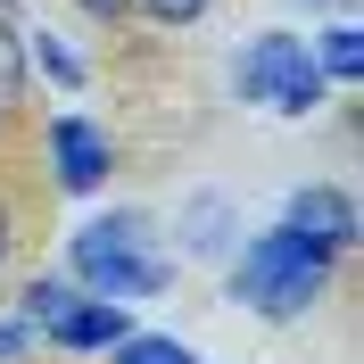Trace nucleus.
Masks as SVG:
<instances>
[{
  "instance_id": "obj_14",
  "label": "nucleus",
  "mask_w": 364,
  "mask_h": 364,
  "mask_svg": "<svg viewBox=\"0 0 364 364\" xmlns=\"http://www.w3.org/2000/svg\"><path fill=\"white\" fill-rule=\"evenodd\" d=\"M25 348H33V331H25L17 315H9V323H0V364H9V356H25Z\"/></svg>"
},
{
  "instance_id": "obj_15",
  "label": "nucleus",
  "mask_w": 364,
  "mask_h": 364,
  "mask_svg": "<svg viewBox=\"0 0 364 364\" xmlns=\"http://www.w3.org/2000/svg\"><path fill=\"white\" fill-rule=\"evenodd\" d=\"M75 9H83L91 25H116V17H124V9H133V0H75Z\"/></svg>"
},
{
  "instance_id": "obj_9",
  "label": "nucleus",
  "mask_w": 364,
  "mask_h": 364,
  "mask_svg": "<svg viewBox=\"0 0 364 364\" xmlns=\"http://www.w3.org/2000/svg\"><path fill=\"white\" fill-rule=\"evenodd\" d=\"M108 356H116V364H199V348L174 340V331H124Z\"/></svg>"
},
{
  "instance_id": "obj_13",
  "label": "nucleus",
  "mask_w": 364,
  "mask_h": 364,
  "mask_svg": "<svg viewBox=\"0 0 364 364\" xmlns=\"http://www.w3.org/2000/svg\"><path fill=\"white\" fill-rule=\"evenodd\" d=\"M141 9H149L158 25H191V17H207V9H215V0H141Z\"/></svg>"
},
{
  "instance_id": "obj_1",
  "label": "nucleus",
  "mask_w": 364,
  "mask_h": 364,
  "mask_svg": "<svg viewBox=\"0 0 364 364\" xmlns=\"http://www.w3.org/2000/svg\"><path fill=\"white\" fill-rule=\"evenodd\" d=\"M67 273L83 282V298H158L166 282H174V257L158 249V224L141 215V207H116V215H100V224L75 232L67 249Z\"/></svg>"
},
{
  "instance_id": "obj_12",
  "label": "nucleus",
  "mask_w": 364,
  "mask_h": 364,
  "mask_svg": "<svg viewBox=\"0 0 364 364\" xmlns=\"http://www.w3.org/2000/svg\"><path fill=\"white\" fill-rule=\"evenodd\" d=\"M17 91H25V50H17V33H9V17H0V124L17 116Z\"/></svg>"
},
{
  "instance_id": "obj_6",
  "label": "nucleus",
  "mask_w": 364,
  "mask_h": 364,
  "mask_svg": "<svg viewBox=\"0 0 364 364\" xmlns=\"http://www.w3.org/2000/svg\"><path fill=\"white\" fill-rule=\"evenodd\" d=\"M124 331H133V323H124V306H116V298H67V306L50 315L42 340L67 348V356H100V348H116Z\"/></svg>"
},
{
  "instance_id": "obj_16",
  "label": "nucleus",
  "mask_w": 364,
  "mask_h": 364,
  "mask_svg": "<svg viewBox=\"0 0 364 364\" xmlns=\"http://www.w3.org/2000/svg\"><path fill=\"white\" fill-rule=\"evenodd\" d=\"M0 257H9V207H0Z\"/></svg>"
},
{
  "instance_id": "obj_17",
  "label": "nucleus",
  "mask_w": 364,
  "mask_h": 364,
  "mask_svg": "<svg viewBox=\"0 0 364 364\" xmlns=\"http://www.w3.org/2000/svg\"><path fill=\"white\" fill-rule=\"evenodd\" d=\"M323 9H331V0H323Z\"/></svg>"
},
{
  "instance_id": "obj_4",
  "label": "nucleus",
  "mask_w": 364,
  "mask_h": 364,
  "mask_svg": "<svg viewBox=\"0 0 364 364\" xmlns=\"http://www.w3.org/2000/svg\"><path fill=\"white\" fill-rule=\"evenodd\" d=\"M50 166H58V191L91 199V191L116 174V141H108V124H91V116H50Z\"/></svg>"
},
{
  "instance_id": "obj_10",
  "label": "nucleus",
  "mask_w": 364,
  "mask_h": 364,
  "mask_svg": "<svg viewBox=\"0 0 364 364\" xmlns=\"http://www.w3.org/2000/svg\"><path fill=\"white\" fill-rule=\"evenodd\" d=\"M67 298H75L67 282H50V273H42V282H25V298H17V323L33 331V340H42V331H50V315H58Z\"/></svg>"
},
{
  "instance_id": "obj_2",
  "label": "nucleus",
  "mask_w": 364,
  "mask_h": 364,
  "mask_svg": "<svg viewBox=\"0 0 364 364\" xmlns=\"http://www.w3.org/2000/svg\"><path fill=\"white\" fill-rule=\"evenodd\" d=\"M323 273H331V257H315L306 240H290V232L273 224L232 257V298L249 315H265V323H290V315H306L323 298Z\"/></svg>"
},
{
  "instance_id": "obj_5",
  "label": "nucleus",
  "mask_w": 364,
  "mask_h": 364,
  "mask_svg": "<svg viewBox=\"0 0 364 364\" xmlns=\"http://www.w3.org/2000/svg\"><path fill=\"white\" fill-rule=\"evenodd\" d=\"M282 232L306 240L315 257H348V249H356V199L331 191V182H306V191L282 207Z\"/></svg>"
},
{
  "instance_id": "obj_11",
  "label": "nucleus",
  "mask_w": 364,
  "mask_h": 364,
  "mask_svg": "<svg viewBox=\"0 0 364 364\" xmlns=\"http://www.w3.org/2000/svg\"><path fill=\"white\" fill-rule=\"evenodd\" d=\"M25 58H33V67H42L58 91H83V58H75V50L58 42V33H33V50H25Z\"/></svg>"
},
{
  "instance_id": "obj_8",
  "label": "nucleus",
  "mask_w": 364,
  "mask_h": 364,
  "mask_svg": "<svg viewBox=\"0 0 364 364\" xmlns=\"http://www.w3.org/2000/svg\"><path fill=\"white\" fill-rule=\"evenodd\" d=\"M315 67H323V83H364V33L356 25H323Z\"/></svg>"
},
{
  "instance_id": "obj_3",
  "label": "nucleus",
  "mask_w": 364,
  "mask_h": 364,
  "mask_svg": "<svg viewBox=\"0 0 364 364\" xmlns=\"http://www.w3.org/2000/svg\"><path fill=\"white\" fill-rule=\"evenodd\" d=\"M240 100H257L265 116H306L323 100V67L298 33H257L240 50Z\"/></svg>"
},
{
  "instance_id": "obj_7",
  "label": "nucleus",
  "mask_w": 364,
  "mask_h": 364,
  "mask_svg": "<svg viewBox=\"0 0 364 364\" xmlns=\"http://www.w3.org/2000/svg\"><path fill=\"white\" fill-rule=\"evenodd\" d=\"M174 232H182V257H232V199L224 191H199Z\"/></svg>"
}]
</instances>
